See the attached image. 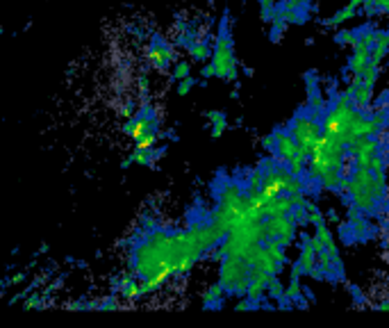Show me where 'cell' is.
<instances>
[{
    "label": "cell",
    "instance_id": "45",
    "mask_svg": "<svg viewBox=\"0 0 389 328\" xmlns=\"http://www.w3.org/2000/svg\"><path fill=\"white\" fill-rule=\"evenodd\" d=\"M139 93H142V98L149 96V78L146 75H139Z\"/></svg>",
    "mask_w": 389,
    "mask_h": 328
},
{
    "label": "cell",
    "instance_id": "33",
    "mask_svg": "<svg viewBox=\"0 0 389 328\" xmlns=\"http://www.w3.org/2000/svg\"><path fill=\"white\" fill-rule=\"evenodd\" d=\"M334 192L341 194V197H348V199H351V178H344V176H341L339 183H337V187H334Z\"/></svg>",
    "mask_w": 389,
    "mask_h": 328
},
{
    "label": "cell",
    "instance_id": "38",
    "mask_svg": "<svg viewBox=\"0 0 389 328\" xmlns=\"http://www.w3.org/2000/svg\"><path fill=\"white\" fill-rule=\"evenodd\" d=\"M292 278H301V276H307V271L305 267H303V262L296 260V262H292V273H290Z\"/></svg>",
    "mask_w": 389,
    "mask_h": 328
},
{
    "label": "cell",
    "instance_id": "34",
    "mask_svg": "<svg viewBox=\"0 0 389 328\" xmlns=\"http://www.w3.org/2000/svg\"><path fill=\"white\" fill-rule=\"evenodd\" d=\"M64 278H66V273H59V278L46 285V290H44L41 294H44V296H53V294H55V292L59 290V287H61V283H64Z\"/></svg>",
    "mask_w": 389,
    "mask_h": 328
},
{
    "label": "cell",
    "instance_id": "32",
    "mask_svg": "<svg viewBox=\"0 0 389 328\" xmlns=\"http://www.w3.org/2000/svg\"><path fill=\"white\" fill-rule=\"evenodd\" d=\"M193 87H196V78H184V80H180V82H178V93H180V96H187V93H189Z\"/></svg>",
    "mask_w": 389,
    "mask_h": 328
},
{
    "label": "cell",
    "instance_id": "10",
    "mask_svg": "<svg viewBox=\"0 0 389 328\" xmlns=\"http://www.w3.org/2000/svg\"><path fill=\"white\" fill-rule=\"evenodd\" d=\"M371 100H373V87H367V84H357L355 98H353L355 107L362 109V112H367V109L371 107Z\"/></svg>",
    "mask_w": 389,
    "mask_h": 328
},
{
    "label": "cell",
    "instance_id": "54",
    "mask_svg": "<svg viewBox=\"0 0 389 328\" xmlns=\"http://www.w3.org/2000/svg\"><path fill=\"white\" fill-rule=\"evenodd\" d=\"M39 253H48V244H46V242L41 244V248H39Z\"/></svg>",
    "mask_w": 389,
    "mask_h": 328
},
{
    "label": "cell",
    "instance_id": "11",
    "mask_svg": "<svg viewBox=\"0 0 389 328\" xmlns=\"http://www.w3.org/2000/svg\"><path fill=\"white\" fill-rule=\"evenodd\" d=\"M187 53L191 55V62H207L214 55L212 48L207 46V42H196Z\"/></svg>",
    "mask_w": 389,
    "mask_h": 328
},
{
    "label": "cell",
    "instance_id": "49",
    "mask_svg": "<svg viewBox=\"0 0 389 328\" xmlns=\"http://www.w3.org/2000/svg\"><path fill=\"white\" fill-rule=\"evenodd\" d=\"M312 0H287V5H290V10H294V7H301V5H310Z\"/></svg>",
    "mask_w": 389,
    "mask_h": 328
},
{
    "label": "cell",
    "instance_id": "23",
    "mask_svg": "<svg viewBox=\"0 0 389 328\" xmlns=\"http://www.w3.org/2000/svg\"><path fill=\"white\" fill-rule=\"evenodd\" d=\"M339 235H341V242H344V244H353V242H357L355 239V230H353V224L351 221H339Z\"/></svg>",
    "mask_w": 389,
    "mask_h": 328
},
{
    "label": "cell",
    "instance_id": "8",
    "mask_svg": "<svg viewBox=\"0 0 389 328\" xmlns=\"http://www.w3.org/2000/svg\"><path fill=\"white\" fill-rule=\"evenodd\" d=\"M205 119L212 123V137L214 139H219L223 132H225V128H228V114L223 112V109H209V112H205Z\"/></svg>",
    "mask_w": 389,
    "mask_h": 328
},
{
    "label": "cell",
    "instance_id": "2",
    "mask_svg": "<svg viewBox=\"0 0 389 328\" xmlns=\"http://www.w3.org/2000/svg\"><path fill=\"white\" fill-rule=\"evenodd\" d=\"M290 132L298 144H305L310 148H314L319 144V139L323 137V123L314 119V116L296 114L290 121Z\"/></svg>",
    "mask_w": 389,
    "mask_h": 328
},
{
    "label": "cell",
    "instance_id": "16",
    "mask_svg": "<svg viewBox=\"0 0 389 328\" xmlns=\"http://www.w3.org/2000/svg\"><path fill=\"white\" fill-rule=\"evenodd\" d=\"M189 75H191V62L178 60L175 66H173V73H171V80L180 82V80H184V78H189Z\"/></svg>",
    "mask_w": 389,
    "mask_h": 328
},
{
    "label": "cell",
    "instance_id": "47",
    "mask_svg": "<svg viewBox=\"0 0 389 328\" xmlns=\"http://www.w3.org/2000/svg\"><path fill=\"white\" fill-rule=\"evenodd\" d=\"M26 278H28V271H19V273H14L10 280H12V285H19V283H26Z\"/></svg>",
    "mask_w": 389,
    "mask_h": 328
},
{
    "label": "cell",
    "instance_id": "13",
    "mask_svg": "<svg viewBox=\"0 0 389 328\" xmlns=\"http://www.w3.org/2000/svg\"><path fill=\"white\" fill-rule=\"evenodd\" d=\"M307 19H310V5L294 7V10H290V17H287L292 26H303V23H307Z\"/></svg>",
    "mask_w": 389,
    "mask_h": 328
},
{
    "label": "cell",
    "instance_id": "52",
    "mask_svg": "<svg viewBox=\"0 0 389 328\" xmlns=\"http://www.w3.org/2000/svg\"><path fill=\"white\" fill-rule=\"evenodd\" d=\"M373 308H376V310H389V301H380V303H376Z\"/></svg>",
    "mask_w": 389,
    "mask_h": 328
},
{
    "label": "cell",
    "instance_id": "36",
    "mask_svg": "<svg viewBox=\"0 0 389 328\" xmlns=\"http://www.w3.org/2000/svg\"><path fill=\"white\" fill-rule=\"evenodd\" d=\"M303 80H305V87H307V91L319 89V75H316L314 69H312V71H307L305 75H303Z\"/></svg>",
    "mask_w": 389,
    "mask_h": 328
},
{
    "label": "cell",
    "instance_id": "50",
    "mask_svg": "<svg viewBox=\"0 0 389 328\" xmlns=\"http://www.w3.org/2000/svg\"><path fill=\"white\" fill-rule=\"evenodd\" d=\"M378 7H380V14L389 17V0H378Z\"/></svg>",
    "mask_w": 389,
    "mask_h": 328
},
{
    "label": "cell",
    "instance_id": "55",
    "mask_svg": "<svg viewBox=\"0 0 389 328\" xmlns=\"http://www.w3.org/2000/svg\"><path fill=\"white\" fill-rule=\"evenodd\" d=\"M385 148H389V146H385Z\"/></svg>",
    "mask_w": 389,
    "mask_h": 328
},
{
    "label": "cell",
    "instance_id": "7",
    "mask_svg": "<svg viewBox=\"0 0 389 328\" xmlns=\"http://www.w3.org/2000/svg\"><path fill=\"white\" fill-rule=\"evenodd\" d=\"M223 294H228L225 292V287H223V283L219 280V283H214V285H209L207 290L200 294V301H203V306L207 308V310H212V308H221L223 306Z\"/></svg>",
    "mask_w": 389,
    "mask_h": 328
},
{
    "label": "cell",
    "instance_id": "12",
    "mask_svg": "<svg viewBox=\"0 0 389 328\" xmlns=\"http://www.w3.org/2000/svg\"><path fill=\"white\" fill-rule=\"evenodd\" d=\"M298 260L303 262V267H305V271L310 273L312 271L316 264H319V253L314 251L312 246H301V255H298Z\"/></svg>",
    "mask_w": 389,
    "mask_h": 328
},
{
    "label": "cell",
    "instance_id": "30",
    "mask_svg": "<svg viewBox=\"0 0 389 328\" xmlns=\"http://www.w3.org/2000/svg\"><path fill=\"white\" fill-rule=\"evenodd\" d=\"M387 53H389V48H385V46L376 44V46H373V51H371V62H373L376 66H380V64H383V60L387 57Z\"/></svg>",
    "mask_w": 389,
    "mask_h": 328
},
{
    "label": "cell",
    "instance_id": "4",
    "mask_svg": "<svg viewBox=\"0 0 389 328\" xmlns=\"http://www.w3.org/2000/svg\"><path fill=\"white\" fill-rule=\"evenodd\" d=\"M296 221L292 215L267 217V237H283V235H296Z\"/></svg>",
    "mask_w": 389,
    "mask_h": 328
},
{
    "label": "cell",
    "instance_id": "28",
    "mask_svg": "<svg viewBox=\"0 0 389 328\" xmlns=\"http://www.w3.org/2000/svg\"><path fill=\"white\" fill-rule=\"evenodd\" d=\"M364 215H367V212H364V210L360 208V206H355V203L351 201V203H346V221H357V219H362Z\"/></svg>",
    "mask_w": 389,
    "mask_h": 328
},
{
    "label": "cell",
    "instance_id": "22",
    "mask_svg": "<svg viewBox=\"0 0 389 328\" xmlns=\"http://www.w3.org/2000/svg\"><path fill=\"white\" fill-rule=\"evenodd\" d=\"M130 158H132V164H142V167H153L155 164L151 151H139V148H135V153H132Z\"/></svg>",
    "mask_w": 389,
    "mask_h": 328
},
{
    "label": "cell",
    "instance_id": "9",
    "mask_svg": "<svg viewBox=\"0 0 389 328\" xmlns=\"http://www.w3.org/2000/svg\"><path fill=\"white\" fill-rule=\"evenodd\" d=\"M357 14V7H353V5H346V7H341V10L337 12V14H332L330 19H323L321 23L325 28H339V26H344V23L348 21V19H353Z\"/></svg>",
    "mask_w": 389,
    "mask_h": 328
},
{
    "label": "cell",
    "instance_id": "35",
    "mask_svg": "<svg viewBox=\"0 0 389 328\" xmlns=\"http://www.w3.org/2000/svg\"><path fill=\"white\" fill-rule=\"evenodd\" d=\"M360 12H362V17H367V19H371V17H376V14H380L378 0H373V3H364Z\"/></svg>",
    "mask_w": 389,
    "mask_h": 328
},
{
    "label": "cell",
    "instance_id": "3",
    "mask_svg": "<svg viewBox=\"0 0 389 328\" xmlns=\"http://www.w3.org/2000/svg\"><path fill=\"white\" fill-rule=\"evenodd\" d=\"M248 271H251V264H248L241 255H225L223 257L221 269H219V280L223 283L228 296L232 294V287H235L237 280L248 276Z\"/></svg>",
    "mask_w": 389,
    "mask_h": 328
},
{
    "label": "cell",
    "instance_id": "27",
    "mask_svg": "<svg viewBox=\"0 0 389 328\" xmlns=\"http://www.w3.org/2000/svg\"><path fill=\"white\" fill-rule=\"evenodd\" d=\"M260 146H262L267 153H276V151H278V139H276V132H269V135H262V137H260Z\"/></svg>",
    "mask_w": 389,
    "mask_h": 328
},
{
    "label": "cell",
    "instance_id": "46",
    "mask_svg": "<svg viewBox=\"0 0 389 328\" xmlns=\"http://www.w3.org/2000/svg\"><path fill=\"white\" fill-rule=\"evenodd\" d=\"M292 201H294V206H307V197H305V192H296V194H292Z\"/></svg>",
    "mask_w": 389,
    "mask_h": 328
},
{
    "label": "cell",
    "instance_id": "18",
    "mask_svg": "<svg viewBox=\"0 0 389 328\" xmlns=\"http://www.w3.org/2000/svg\"><path fill=\"white\" fill-rule=\"evenodd\" d=\"M287 26H290V23H287L285 19H274V23H271V33H269L271 42H274V44L283 42V35H285Z\"/></svg>",
    "mask_w": 389,
    "mask_h": 328
},
{
    "label": "cell",
    "instance_id": "43",
    "mask_svg": "<svg viewBox=\"0 0 389 328\" xmlns=\"http://www.w3.org/2000/svg\"><path fill=\"white\" fill-rule=\"evenodd\" d=\"M142 226H144V230H146V233L158 230V221H155L153 217H144V219H142Z\"/></svg>",
    "mask_w": 389,
    "mask_h": 328
},
{
    "label": "cell",
    "instance_id": "14",
    "mask_svg": "<svg viewBox=\"0 0 389 328\" xmlns=\"http://www.w3.org/2000/svg\"><path fill=\"white\" fill-rule=\"evenodd\" d=\"M285 290H287V287L283 285V280H280L278 276H274L269 280V285H267V296L271 301H280L285 296Z\"/></svg>",
    "mask_w": 389,
    "mask_h": 328
},
{
    "label": "cell",
    "instance_id": "42",
    "mask_svg": "<svg viewBox=\"0 0 389 328\" xmlns=\"http://www.w3.org/2000/svg\"><path fill=\"white\" fill-rule=\"evenodd\" d=\"M258 308H260V306H255V303L248 299V296H246V299H241V301L235 303V310H258Z\"/></svg>",
    "mask_w": 389,
    "mask_h": 328
},
{
    "label": "cell",
    "instance_id": "21",
    "mask_svg": "<svg viewBox=\"0 0 389 328\" xmlns=\"http://www.w3.org/2000/svg\"><path fill=\"white\" fill-rule=\"evenodd\" d=\"M334 44H339V46H353L357 44V35H355V30H339L337 35H334Z\"/></svg>",
    "mask_w": 389,
    "mask_h": 328
},
{
    "label": "cell",
    "instance_id": "39",
    "mask_svg": "<svg viewBox=\"0 0 389 328\" xmlns=\"http://www.w3.org/2000/svg\"><path fill=\"white\" fill-rule=\"evenodd\" d=\"M376 44L389 48V28L387 30H376Z\"/></svg>",
    "mask_w": 389,
    "mask_h": 328
},
{
    "label": "cell",
    "instance_id": "44",
    "mask_svg": "<svg viewBox=\"0 0 389 328\" xmlns=\"http://www.w3.org/2000/svg\"><path fill=\"white\" fill-rule=\"evenodd\" d=\"M214 75H216L214 64H205L203 69H200V78H203V80H209V78H214Z\"/></svg>",
    "mask_w": 389,
    "mask_h": 328
},
{
    "label": "cell",
    "instance_id": "26",
    "mask_svg": "<svg viewBox=\"0 0 389 328\" xmlns=\"http://www.w3.org/2000/svg\"><path fill=\"white\" fill-rule=\"evenodd\" d=\"M44 306V294L30 292L26 299H23V310H32V308H41Z\"/></svg>",
    "mask_w": 389,
    "mask_h": 328
},
{
    "label": "cell",
    "instance_id": "31",
    "mask_svg": "<svg viewBox=\"0 0 389 328\" xmlns=\"http://www.w3.org/2000/svg\"><path fill=\"white\" fill-rule=\"evenodd\" d=\"M314 235H316L319 239H321L325 246H328L330 242H334V237H332V230L328 228V224H323V226H316V233H314Z\"/></svg>",
    "mask_w": 389,
    "mask_h": 328
},
{
    "label": "cell",
    "instance_id": "53",
    "mask_svg": "<svg viewBox=\"0 0 389 328\" xmlns=\"http://www.w3.org/2000/svg\"><path fill=\"white\" fill-rule=\"evenodd\" d=\"M244 75L246 78H253V69L251 66H244Z\"/></svg>",
    "mask_w": 389,
    "mask_h": 328
},
{
    "label": "cell",
    "instance_id": "29",
    "mask_svg": "<svg viewBox=\"0 0 389 328\" xmlns=\"http://www.w3.org/2000/svg\"><path fill=\"white\" fill-rule=\"evenodd\" d=\"M119 308H121V303L116 299V294H110L98 301V310H119Z\"/></svg>",
    "mask_w": 389,
    "mask_h": 328
},
{
    "label": "cell",
    "instance_id": "40",
    "mask_svg": "<svg viewBox=\"0 0 389 328\" xmlns=\"http://www.w3.org/2000/svg\"><path fill=\"white\" fill-rule=\"evenodd\" d=\"M307 276L312 278V280H319V283H323V280H325V269L321 267V264H316V267L310 271Z\"/></svg>",
    "mask_w": 389,
    "mask_h": 328
},
{
    "label": "cell",
    "instance_id": "15",
    "mask_svg": "<svg viewBox=\"0 0 389 328\" xmlns=\"http://www.w3.org/2000/svg\"><path fill=\"white\" fill-rule=\"evenodd\" d=\"M353 230H355V239L357 242H364V239H369L373 235V228L369 226L367 219H357V221H353Z\"/></svg>",
    "mask_w": 389,
    "mask_h": 328
},
{
    "label": "cell",
    "instance_id": "25",
    "mask_svg": "<svg viewBox=\"0 0 389 328\" xmlns=\"http://www.w3.org/2000/svg\"><path fill=\"white\" fill-rule=\"evenodd\" d=\"M292 217H294V221H296L298 226H307L310 224V210L305 206H294Z\"/></svg>",
    "mask_w": 389,
    "mask_h": 328
},
{
    "label": "cell",
    "instance_id": "19",
    "mask_svg": "<svg viewBox=\"0 0 389 328\" xmlns=\"http://www.w3.org/2000/svg\"><path fill=\"white\" fill-rule=\"evenodd\" d=\"M339 178H341V171L339 169H330L328 174L321 176V187H323L325 192H334V187H337Z\"/></svg>",
    "mask_w": 389,
    "mask_h": 328
},
{
    "label": "cell",
    "instance_id": "41",
    "mask_svg": "<svg viewBox=\"0 0 389 328\" xmlns=\"http://www.w3.org/2000/svg\"><path fill=\"white\" fill-rule=\"evenodd\" d=\"M119 114L126 116V119H132V116H135V100H128V103L119 109Z\"/></svg>",
    "mask_w": 389,
    "mask_h": 328
},
{
    "label": "cell",
    "instance_id": "6",
    "mask_svg": "<svg viewBox=\"0 0 389 328\" xmlns=\"http://www.w3.org/2000/svg\"><path fill=\"white\" fill-rule=\"evenodd\" d=\"M294 210V201H292V194H280V197H274L267 201V206H264V215L267 217H280V215H292Z\"/></svg>",
    "mask_w": 389,
    "mask_h": 328
},
{
    "label": "cell",
    "instance_id": "20",
    "mask_svg": "<svg viewBox=\"0 0 389 328\" xmlns=\"http://www.w3.org/2000/svg\"><path fill=\"white\" fill-rule=\"evenodd\" d=\"M260 3V19L264 21V23H274V10H276V0H258Z\"/></svg>",
    "mask_w": 389,
    "mask_h": 328
},
{
    "label": "cell",
    "instance_id": "51",
    "mask_svg": "<svg viewBox=\"0 0 389 328\" xmlns=\"http://www.w3.org/2000/svg\"><path fill=\"white\" fill-rule=\"evenodd\" d=\"M328 221H337V224L341 221V219H339V215H337V210H332V208L328 210Z\"/></svg>",
    "mask_w": 389,
    "mask_h": 328
},
{
    "label": "cell",
    "instance_id": "5",
    "mask_svg": "<svg viewBox=\"0 0 389 328\" xmlns=\"http://www.w3.org/2000/svg\"><path fill=\"white\" fill-rule=\"evenodd\" d=\"M274 132H276V139H278V151H276V155H278L280 160L290 162L294 155L298 153V142L292 137L290 128H287V130H285V128H276Z\"/></svg>",
    "mask_w": 389,
    "mask_h": 328
},
{
    "label": "cell",
    "instance_id": "48",
    "mask_svg": "<svg viewBox=\"0 0 389 328\" xmlns=\"http://www.w3.org/2000/svg\"><path fill=\"white\" fill-rule=\"evenodd\" d=\"M307 301H310V299H307L305 294H303V296H298L296 301H294V306H296V308H301V310H305V308H307Z\"/></svg>",
    "mask_w": 389,
    "mask_h": 328
},
{
    "label": "cell",
    "instance_id": "37",
    "mask_svg": "<svg viewBox=\"0 0 389 328\" xmlns=\"http://www.w3.org/2000/svg\"><path fill=\"white\" fill-rule=\"evenodd\" d=\"M348 290H351V296L355 299L357 306H367V299H364V294H362L360 287H357V285H348Z\"/></svg>",
    "mask_w": 389,
    "mask_h": 328
},
{
    "label": "cell",
    "instance_id": "17",
    "mask_svg": "<svg viewBox=\"0 0 389 328\" xmlns=\"http://www.w3.org/2000/svg\"><path fill=\"white\" fill-rule=\"evenodd\" d=\"M378 73H380V66H376V64H373V62L369 60V64L362 69V84H367V87H376Z\"/></svg>",
    "mask_w": 389,
    "mask_h": 328
},
{
    "label": "cell",
    "instance_id": "24",
    "mask_svg": "<svg viewBox=\"0 0 389 328\" xmlns=\"http://www.w3.org/2000/svg\"><path fill=\"white\" fill-rule=\"evenodd\" d=\"M285 296L292 301H296L298 296H303V287H301V278H290V285H287Z\"/></svg>",
    "mask_w": 389,
    "mask_h": 328
},
{
    "label": "cell",
    "instance_id": "1",
    "mask_svg": "<svg viewBox=\"0 0 389 328\" xmlns=\"http://www.w3.org/2000/svg\"><path fill=\"white\" fill-rule=\"evenodd\" d=\"M228 12L223 14L221 21V33L216 37L214 44V55H212V64L216 69V78H221L225 82H235L237 80V57H235V46H232V37L228 35Z\"/></svg>",
    "mask_w": 389,
    "mask_h": 328
}]
</instances>
